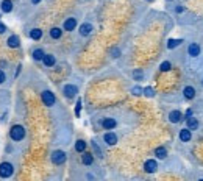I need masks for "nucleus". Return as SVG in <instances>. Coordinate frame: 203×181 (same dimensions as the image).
<instances>
[{"mask_svg": "<svg viewBox=\"0 0 203 181\" xmlns=\"http://www.w3.org/2000/svg\"><path fill=\"white\" fill-rule=\"evenodd\" d=\"M3 81H5V72L0 70V83H3Z\"/></svg>", "mask_w": 203, "mask_h": 181, "instance_id": "7c9ffc66", "label": "nucleus"}, {"mask_svg": "<svg viewBox=\"0 0 203 181\" xmlns=\"http://www.w3.org/2000/svg\"><path fill=\"white\" fill-rule=\"evenodd\" d=\"M31 2H33V3H39V2H41V0H31Z\"/></svg>", "mask_w": 203, "mask_h": 181, "instance_id": "72a5a7b5", "label": "nucleus"}, {"mask_svg": "<svg viewBox=\"0 0 203 181\" xmlns=\"http://www.w3.org/2000/svg\"><path fill=\"white\" fill-rule=\"evenodd\" d=\"M42 101L45 106H52L55 103V94L50 92V90H44L42 92Z\"/></svg>", "mask_w": 203, "mask_h": 181, "instance_id": "20e7f679", "label": "nucleus"}, {"mask_svg": "<svg viewBox=\"0 0 203 181\" xmlns=\"http://www.w3.org/2000/svg\"><path fill=\"white\" fill-rule=\"evenodd\" d=\"M111 51H113V55H114V58H117V56H119V50H117V48H113Z\"/></svg>", "mask_w": 203, "mask_h": 181, "instance_id": "2f4dec72", "label": "nucleus"}, {"mask_svg": "<svg viewBox=\"0 0 203 181\" xmlns=\"http://www.w3.org/2000/svg\"><path fill=\"white\" fill-rule=\"evenodd\" d=\"M44 51L42 50H41V48H36L34 51H33V58L36 59V61H39V59H44Z\"/></svg>", "mask_w": 203, "mask_h": 181, "instance_id": "aec40b11", "label": "nucleus"}, {"mask_svg": "<svg viewBox=\"0 0 203 181\" xmlns=\"http://www.w3.org/2000/svg\"><path fill=\"white\" fill-rule=\"evenodd\" d=\"M61 33H63V31H61L60 28H52V30H50V36L53 37V39H58V37H61Z\"/></svg>", "mask_w": 203, "mask_h": 181, "instance_id": "b1692460", "label": "nucleus"}, {"mask_svg": "<svg viewBox=\"0 0 203 181\" xmlns=\"http://www.w3.org/2000/svg\"><path fill=\"white\" fill-rule=\"evenodd\" d=\"M184 97L186 98H189V100H191V98H194V95H195V89L194 87H191V86H187V87H184Z\"/></svg>", "mask_w": 203, "mask_h": 181, "instance_id": "4468645a", "label": "nucleus"}, {"mask_svg": "<svg viewBox=\"0 0 203 181\" xmlns=\"http://www.w3.org/2000/svg\"><path fill=\"white\" fill-rule=\"evenodd\" d=\"M103 139H105V142H106V144H110V145H114V144H117V136H116L114 133H106Z\"/></svg>", "mask_w": 203, "mask_h": 181, "instance_id": "0eeeda50", "label": "nucleus"}, {"mask_svg": "<svg viewBox=\"0 0 203 181\" xmlns=\"http://www.w3.org/2000/svg\"><path fill=\"white\" fill-rule=\"evenodd\" d=\"M142 92H144V90H142V89H141L139 86H136V87H133V94H134V95H141Z\"/></svg>", "mask_w": 203, "mask_h": 181, "instance_id": "c85d7f7f", "label": "nucleus"}, {"mask_svg": "<svg viewBox=\"0 0 203 181\" xmlns=\"http://www.w3.org/2000/svg\"><path fill=\"white\" fill-rule=\"evenodd\" d=\"M187 51H189V55H191V56H197L200 53L198 44H191V45H189V48H187Z\"/></svg>", "mask_w": 203, "mask_h": 181, "instance_id": "9b49d317", "label": "nucleus"}, {"mask_svg": "<svg viewBox=\"0 0 203 181\" xmlns=\"http://www.w3.org/2000/svg\"><path fill=\"white\" fill-rule=\"evenodd\" d=\"M148 2H152V0H148Z\"/></svg>", "mask_w": 203, "mask_h": 181, "instance_id": "f704fd0d", "label": "nucleus"}, {"mask_svg": "<svg viewBox=\"0 0 203 181\" xmlns=\"http://www.w3.org/2000/svg\"><path fill=\"white\" fill-rule=\"evenodd\" d=\"M197 126H198V120L195 117H189L187 119V128L189 130H195Z\"/></svg>", "mask_w": 203, "mask_h": 181, "instance_id": "dca6fc26", "label": "nucleus"}, {"mask_svg": "<svg viewBox=\"0 0 203 181\" xmlns=\"http://www.w3.org/2000/svg\"><path fill=\"white\" fill-rule=\"evenodd\" d=\"M75 94H77V87L74 86V84H67V86H64V95L66 97H75Z\"/></svg>", "mask_w": 203, "mask_h": 181, "instance_id": "423d86ee", "label": "nucleus"}, {"mask_svg": "<svg viewBox=\"0 0 203 181\" xmlns=\"http://www.w3.org/2000/svg\"><path fill=\"white\" fill-rule=\"evenodd\" d=\"M91 31H92V25H91V23H83V25L80 27V34H81V36H88Z\"/></svg>", "mask_w": 203, "mask_h": 181, "instance_id": "1a4fd4ad", "label": "nucleus"}, {"mask_svg": "<svg viewBox=\"0 0 203 181\" xmlns=\"http://www.w3.org/2000/svg\"><path fill=\"white\" fill-rule=\"evenodd\" d=\"M92 161H94V158H92L91 153H85V154H83V164H85V165H91Z\"/></svg>", "mask_w": 203, "mask_h": 181, "instance_id": "412c9836", "label": "nucleus"}, {"mask_svg": "<svg viewBox=\"0 0 203 181\" xmlns=\"http://www.w3.org/2000/svg\"><path fill=\"white\" fill-rule=\"evenodd\" d=\"M44 64H45V66H53V64H55V56H53V55H45L44 56Z\"/></svg>", "mask_w": 203, "mask_h": 181, "instance_id": "6ab92c4d", "label": "nucleus"}, {"mask_svg": "<svg viewBox=\"0 0 203 181\" xmlns=\"http://www.w3.org/2000/svg\"><path fill=\"white\" fill-rule=\"evenodd\" d=\"M30 36H31V39L38 41V39H41V36H42V31H41L39 28H33V30L30 31Z\"/></svg>", "mask_w": 203, "mask_h": 181, "instance_id": "a211bd4d", "label": "nucleus"}, {"mask_svg": "<svg viewBox=\"0 0 203 181\" xmlns=\"http://www.w3.org/2000/svg\"><path fill=\"white\" fill-rule=\"evenodd\" d=\"M75 25H77V20L71 17V19H67V20L64 22V30H66V31H72V30L75 28Z\"/></svg>", "mask_w": 203, "mask_h": 181, "instance_id": "6e6552de", "label": "nucleus"}, {"mask_svg": "<svg viewBox=\"0 0 203 181\" xmlns=\"http://www.w3.org/2000/svg\"><path fill=\"white\" fill-rule=\"evenodd\" d=\"M9 136H11L13 140H20V139H24V136H25L24 126H20V125H14V126L11 128V131H9Z\"/></svg>", "mask_w": 203, "mask_h": 181, "instance_id": "f257e3e1", "label": "nucleus"}, {"mask_svg": "<svg viewBox=\"0 0 203 181\" xmlns=\"http://www.w3.org/2000/svg\"><path fill=\"white\" fill-rule=\"evenodd\" d=\"M5 30H6V27H5V25H3V23H0V33H3Z\"/></svg>", "mask_w": 203, "mask_h": 181, "instance_id": "473e14b6", "label": "nucleus"}, {"mask_svg": "<svg viewBox=\"0 0 203 181\" xmlns=\"http://www.w3.org/2000/svg\"><path fill=\"white\" fill-rule=\"evenodd\" d=\"M2 9H3L5 12H9V11L13 9V3L9 2V0H3V2H2Z\"/></svg>", "mask_w": 203, "mask_h": 181, "instance_id": "4be33fe9", "label": "nucleus"}, {"mask_svg": "<svg viewBox=\"0 0 203 181\" xmlns=\"http://www.w3.org/2000/svg\"><path fill=\"white\" fill-rule=\"evenodd\" d=\"M13 172H14V169H13V165L9 162H2V164H0V176H2V178L11 176Z\"/></svg>", "mask_w": 203, "mask_h": 181, "instance_id": "f03ea898", "label": "nucleus"}, {"mask_svg": "<svg viewBox=\"0 0 203 181\" xmlns=\"http://www.w3.org/2000/svg\"><path fill=\"white\" fill-rule=\"evenodd\" d=\"M52 161H53V164H56V165L63 164V162L66 161V153L61 151V150L53 151V153H52Z\"/></svg>", "mask_w": 203, "mask_h": 181, "instance_id": "7ed1b4c3", "label": "nucleus"}, {"mask_svg": "<svg viewBox=\"0 0 203 181\" xmlns=\"http://www.w3.org/2000/svg\"><path fill=\"white\" fill-rule=\"evenodd\" d=\"M200 181H203V179H200Z\"/></svg>", "mask_w": 203, "mask_h": 181, "instance_id": "c9c22d12", "label": "nucleus"}, {"mask_svg": "<svg viewBox=\"0 0 203 181\" xmlns=\"http://www.w3.org/2000/svg\"><path fill=\"white\" fill-rule=\"evenodd\" d=\"M180 139L187 142V140H191V131H189V128H184V130L180 131Z\"/></svg>", "mask_w": 203, "mask_h": 181, "instance_id": "ddd939ff", "label": "nucleus"}, {"mask_svg": "<svg viewBox=\"0 0 203 181\" xmlns=\"http://www.w3.org/2000/svg\"><path fill=\"white\" fill-rule=\"evenodd\" d=\"M169 119H170V122H173V123L180 122V120H181V112H180V111H172V112L169 114Z\"/></svg>", "mask_w": 203, "mask_h": 181, "instance_id": "9d476101", "label": "nucleus"}, {"mask_svg": "<svg viewBox=\"0 0 203 181\" xmlns=\"http://www.w3.org/2000/svg\"><path fill=\"white\" fill-rule=\"evenodd\" d=\"M142 76H144V73H142L141 69H136V70L133 72V78H134V80H138V81H139V80H142Z\"/></svg>", "mask_w": 203, "mask_h": 181, "instance_id": "bb28decb", "label": "nucleus"}, {"mask_svg": "<svg viewBox=\"0 0 203 181\" xmlns=\"http://www.w3.org/2000/svg\"><path fill=\"white\" fill-rule=\"evenodd\" d=\"M156 169H158V164H156L155 159H148V161H145V164H144V170H145L147 173H153Z\"/></svg>", "mask_w": 203, "mask_h": 181, "instance_id": "39448f33", "label": "nucleus"}, {"mask_svg": "<svg viewBox=\"0 0 203 181\" xmlns=\"http://www.w3.org/2000/svg\"><path fill=\"white\" fill-rule=\"evenodd\" d=\"M85 148H86V142L85 140H77V144H75V150L77 151H85Z\"/></svg>", "mask_w": 203, "mask_h": 181, "instance_id": "5701e85b", "label": "nucleus"}, {"mask_svg": "<svg viewBox=\"0 0 203 181\" xmlns=\"http://www.w3.org/2000/svg\"><path fill=\"white\" fill-rule=\"evenodd\" d=\"M80 111H81V100L77 101V108H75V115H80Z\"/></svg>", "mask_w": 203, "mask_h": 181, "instance_id": "c756f323", "label": "nucleus"}, {"mask_svg": "<svg viewBox=\"0 0 203 181\" xmlns=\"http://www.w3.org/2000/svg\"><path fill=\"white\" fill-rule=\"evenodd\" d=\"M155 153H156V156H158L159 159H164V158L167 156V151H166L164 147H158V148L155 150Z\"/></svg>", "mask_w": 203, "mask_h": 181, "instance_id": "f3484780", "label": "nucleus"}, {"mask_svg": "<svg viewBox=\"0 0 203 181\" xmlns=\"http://www.w3.org/2000/svg\"><path fill=\"white\" fill-rule=\"evenodd\" d=\"M178 44H181V39H169L167 41V47L169 48H175Z\"/></svg>", "mask_w": 203, "mask_h": 181, "instance_id": "393cba45", "label": "nucleus"}, {"mask_svg": "<svg viewBox=\"0 0 203 181\" xmlns=\"http://www.w3.org/2000/svg\"><path fill=\"white\" fill-rule=\"evenodd\" d=\"M170 67H172V66H170V62H169V61L161 62V66H159V69H161L162 72H169V70H170Z\"/></svg>", "mask_w": 203, "mask_h": 181, "instance_id": "a878e982", "label": "nucleus"}, {"mask_svg": "<svg viewBox=\"0 0 203 181\" xmlns=\"http://www.w3.org/2000/svg\"><path fill=\"white\" fill-rule=\"evenodd\" d=\"M144 94H145L147 97H153V89H152V87H145V89H144Z\"/></svg>", "mask_w": 203, "mask_h": 181, "instance_id": "cd10ccee", "label": "nucleus"}, {"mask_svg": "<svg viewBox=\"0 0 203 181\" xmlns=\"http://www.w3.org/2000/svg\"><path fill=\"white\" fill-rule=\"evenodd\" d=\"M8 45H9L11 48H16V47L19 45V37H17V36H9V37H8Z\"/></svg>", "mask_w": 203, "mask_h": 181, "instance_id": "2eb2a0df", "label": "nucleus"}, {"mask_svg": "<svg viewBox=\"0 0 203 181\" xmlns=\"http://www.w3.org/2000/svg\"><path fill=\"white\" fill-rule=\"evenodd\" d=\"M102 125H103V128H106V130H113L116 126V120L114 119H105L102 122Z\"/></svg>", "mask_w": 203, "mask_h": 181, "instance_id": "f8f14e48", "label": "nucleus"}]
</instances>
